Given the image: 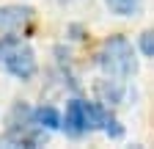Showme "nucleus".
<instances>
[{
    "mask_svg": "<svg viewBox=\"0 0 154 149\" xmlns=\"http://www.w3.org/2000/svg\"><path fill=\"white\" fill-rule=\"evenodd\" d=\"M96 64H99V69L107 74V78H132L135 72H138V58H135V50L129 44L127 36L116 33L110 36V39L102 42L99 52H96Z\"/></svg>",
    "mask_w": 154,
    "mask_h": 149,
    "instance_id": "1",
    "label": "nucleus"
},
{
    "mask_svg": "<svg viewBox=\"0 0 154 149\" xmlns=\"http://www.w3.org/2000/svg\"><path fill=\"white\" fill-rule=\"evenodd\" d=\"M96 91H99V97H102L105 105H116V102H121V97H124V88H121L119 78H116V80H102L99 86H96Z\"/></svg>",
    "mask_w": 154,
    "mask_h": 149,
    "instance_id": "7",
    "label": "nucleus"
},
{
    "mask_svg": "<svg viewBox=\"0 0 154 149\" xmlns=\"http://www.w3.org/2000/svg\"><path fill=\"white\" fill-rule=\"evenodd\" d=\"M96 127L105 130L110 138H121V135H124V127L119 124V119H116L113 113H107L102 105H96Z\"/></svg>",
    "mask_w": 154,
    "mask_h": 149,
    "instance_id": "5",
    "label": "nucleus"
},
{
    "mask_svg": "<svg viewBox=\"0 0 154 149\" xmlns=\"http://www.w3.org/2000/svg\"><path fill=\"white\" fill-rule=\"evenodd\" d=\"M33 119H36V124L42 127V130H47V133H50V130L63 127V119L58 116V110L50 108V105H47V108H36V110H33Z\"/></svg>",
    "mask_w": 154,
    "mask_h": 149,
    "instance_id": "6",
    "label": "nucleus"
},
{
    "mask_svg": "<svg viewBox=\"0 0 154 149\" xmlns=\"http://www.w3.org/2000/svg\"><path fill=\"white\" fill-rule=\"evenodd\" d=\"M105 3H107V8H110L113 14H119V17H132L135 11H138L140 0H105Z\"/></svg>",
    "mask_w": 154,
    "mask_h": 149,
    "instance_id": "8",
    "label": "nucleus"
},
{
    "mask_svg": "<svg viewBox=\"0 0 154 149\" xmlns=\"http://www.w3.org/2000/svg\"><path fill=\"white\" fill-rule=\"evenodd\" d=\"M63 130L72 138H80L91 130H96V105L85 100H69L63 113Z\"/></svg>",
    "mask_w": 154,
    "mask_h": 149,
    "instance_id": "3",
    "label": "nucleus"
},
{
    "mask_svg": "<svg viewBox=\"0 0 154 149\" xmlns=\"http://www.w3.org/2000/svg\"><path fill=\"white\" fill-rule=\"evenodd\" d=\"M140 52L146 55V58H154V30H146V33H140Z\"/></svg>",
    "mask_w": 154,
    "mask_h": 149,
    "instance_id": "9",
    "label": "nucleus"
},
{
    "mask_svg": "<svg viewBox=\"0 0 154 149\" xmlns=\"http://www.w3.org/2000/svg\"><path fill=\"white\" fill-rule=\"evenodd\" d=\"M0 64L11 78L30 80L36 74V52L14 33H3L0 36Z\"/></svg>",
    "mask_w": 154,
    "mask_h": 149,
    "instance_id": "2",
    "label": "nucleus"
},
{
    "mask_svg": "<svg viewBox=\"0 0 154 149\" xmlns=\"http://www.w3.org/2000/svg\"><path fill=\"white\" fill-rule=\"evenodd\" d=\"M33 8L30 6H0V36L3 33H17L25 25L33 22Z\"/></svg>",
    "mask_w": 154,
    "mask_h": 149,
    "instance_id": "4",
    "label": "nucleus"
}]
</instances>
